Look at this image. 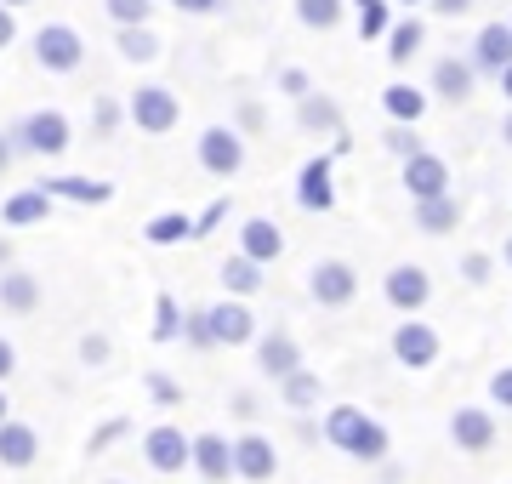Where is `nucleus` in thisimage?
Wrapping results in <instances>:
<instances>
[{
    "label": "nucleus",
    "instance_id": "nucleus-12",
    "mask_svg": "<svg viewBox=\"0 0 512 484\" xmlns=\"http://www.w3.org/2000/svg\"><path fill=\"white\" fill-rule=\"evenodd\" d=\"M478 86V63L473 57H439L433 63V92L444 97V103H467Z\"/></svg>",
    "mask_w": 512,
    "mask_h": 484
},
{
    "label": "nucleus",
    "instance_id": "nucleus-9",
    "mask_svg": "<svg viewBox=\"0 0 512 484\" xmlns=\"http://www.w3.org/2000/svg\"><path fill=\"white\" fill-rule=\"evenodd\" d=\"M393 359L410 365V371H427V365L439 359V331L421 325V319H404L399 331H393Z\"/></svg>",
    "mask_w": 512,
    "mask_h": 484
},
{
    "label": "nucleus",
    "instance_id": "nucleus-26",
    "mask_svg": "<svg viewBox=\"0 0 512 484\" xmlns=\"http://www.w3.org/2000/svg\"><path fill=\"white\" fill-rule=\"evenodd\" d=\"M296 120H302V131H342V109L319 92H308L296 103Z\"/></svg>",
    "mask_w": 512,
    "mask_h": 484
},
{
    "label": "nucleus",
    "instance_id": "nucleus-14",
    "mask_svg": "<svg viewBox=\"0 0 512 484\" xmlns=\"http://www.w3.org/2000/svg\"><path fill=\"white\" fill-rule=\"evenodd\" d=\"M234 467H239V479H251V484H268L274 479V445L262 439V433H245V439H234Z\"/></svg>",
    "mask_w": 512,
    "mask_h": 484
},
{
    "label": "nucleus",
    "instance_id": "nucleus-35",
    "mask_svg": "<svg viewBox=\"0 0 512 484\" xmlns=\"http://www.w3.org/2000/svg\"><path fill=\"white\" fill-rule=\"evenodd\" d=\"M183 336H188V348H200V354H205V348H222L217 325H211V308H194V314L183 319Z\"/></svg>",
    "mask_w": 512,
    "mask_h": 484
},
{
    "label": "nucleus",
    "instance_id": "nucleus-37",
    "mask_svg": "<svg viewBox=\"0 0 512 484\" xmlns=\"http://www.w3.org/2000/svg\"><path fill=\"white\" fill-rule=\"evenodd\" d=\"M103 6L114 23H148V12H154V0H103Z\"/></svg>",
    "mask_w": 512,
    "mask_h": 484
},
{
    "label": "nucleus",
    "instance_id": "nucleus-7",
    "mask_svg": "<svg viewBox=\"0 0 512 484\" xmlns=\"http://www.w3.org/2000/svg\"><path fill=\"white\" fill-rule=\"evenodd\" d=\"M200 166L211 171V177H234V171L245 166V143H239V131H234V126L200 131Z\"/></svg>",
    "mask_w": 512,
    "mask_h": 484
},
{
    "label": "nucleus",
    "instance_id": "nucleus-42",
    "mask_svg": "<svg viewBox=\"0 0 512 484\" xmlns=\"http://www.w3.org/2000/svg\"><path fill=\"white\" fill-rule=\"evenodd\" d=\"M490 399H495L501 410H512V365H501V371L490 376Z\"/></svg>",
    "mask_w": 512,
    "mask_h": 484
},
{
    "label": "nucleus",
    "instance_id": "nucleus-15",
    "mask_svg": "<svg viewBox=\"0 0 512 484\" xmlns=\"http://www.w3.org/2000/svg\"><path fill=\"white\" fill-rule=\"evenodd\" d=\"M450 439H456L461 450H490L495 445V416L490 410H478V405H461L456 416H450Z\"/></svg>",
    "mask_w": 512,
    "mask_h": 484
},
{
    "label": "nucleus",
    "instance_id": "nucleus-27",
    "mask_svg": "<svg viewBox=\"0 0 512 484\" xmlns=\"http://www.w3.org/2000/svg\"><path fill=\"white\" fill-rule=\"evenodd\" d=\"M222 285H228L234 297H251V291H262V262L245 257V251H239V257H228V262H222Z\"/></svg>",
    "mask_w": 512,
    "mask_h": 484
},
{
    "label": "nucleus",
    "instance_id": "nucleus-11",
    "mask_svg": "<svg viewBox=\"0 0 512 484\" xmlns=\"http://www.w3.org/2000/svg\"><path fill=\"white\" fill-rule=\"evenodd\" d=\"M404 188H410V200H433V194H450V166H444L439 154H410L404 160Z\"/></svg>",
    "mask_w": 512,
    "mask_h": 484
},
{
    "label": "nucleus",
    "instance_id": "nucleus-41",
    "mask_svg": "<svg viewBox=\"0 0 512 484\" xmlns=\"http://www.w3.org/2000/svg\"><path fill=\"white\" fill-rule=\"evenodd\" d=\"M109 336H80V365H109Z\"/></svg>",
    "mask_w": 512,
    "mask_h": 484
},
{
    "label": "nucleus",
    "instance_id": "nucleus-28",
    "mask_svg": "<svg viewBox=\"0 0 512 484\" xmlns=\"http://www.w3.org/2000/svg\"><path fill=\"white\" fill-rule=\"evenodd\" d=\"M382 103H387V114H393V120H410V126H416L421 114H427V92L404 86V80H393V86H387Z\"/></svg>",
    "mask_w": 512,
    "mask_h": 484
},
{
    "label": "nucleus",
    "instance_id": "nucleus-2",
    "mask_svg": "<svg viewBox=\"0 0 512 484\" xmlns=\"http://www.w3.org/2000/svg\"><path fill=\"white\" fill-rule=\"evenodd\" d=\"M35 57H40V69H52V75H74L80 57H86V40L69 23H46L35 35Z\"/></svg>",
    "mask_w": 512,
    "mask_h": 484
},
{
    "label": "nucleus",
    "instance_id": "nucleus-40",
    "mask_svg": "<svg viewBox=\"0 0 512 484\" xmlns=\"http://www.w3.org/2000/svg\"><path fill=\"white\" fill-rule=\"evenodd\" d=\"M490 274H495V262L484 257V251H467V257H461V280L467 285H490Z\"/></svg>",
    "mask_w": 512,
    "mask_h": 484
},
{
    "label": "nucleus",
    "instance_id": "nucleus-5",
    "mask_svg": "<svg viewBox=\"0 0 512 484\" xmlns=\"http://www.w3.org/2000/svg\"><path fill=\"white\" fill-rule=\"evenodd\" d=\"M126 109H131V120H137V131H154V137H160V131H171L177 120H183L177 97L165 92V86H137Z\"/></svg>",
    "mask_w": 512,
    "mask_h": 484
},
{
    "label": "nucleus",
    "instance_id": "nucleus-24",
    "mask_svg": "<svg viewBox=\"0 0 512 484\" xmlns=\"http://www.w3.org/2000/svg\"><path fill=\"white\" fill-rule=\"evenodd\" d=\"M421 40H427L421 18H399L393 29H387V63H393V69H404V63L421 52Z\"/></svg>",
    "mask_w": 512,
    "mask_h": 484
},
{
    "label": "nucleus",
    "instance_id": "nucleus-60",
    "mask_svg": "<svg viewBox=\"0 0 512 484\" xmlns=\"http://www.w3.org/2000/svg\"><path fill=\"white\" fill-rule=\"evenodd\" d=\"M103 484H120V479H103Z\"/></svg>",
    "mask_w": 512,
    "mask_h": 484
},
{
    "label": "nucleus",
    "instance_id": "nucleus-44",
    "mask_svg": "<svg viewBox=\"0 0 512 484\" xmlns=\"http://www.w3.org/2000/svg\"><path fill=\"white\" fill-rule=\"evenodd\" d=\"M279 92H285V97H296V103H302V97H308L313 86H308V75H302V69H285V75H279Z\"/></svg>",
    "mask_w": 512,
    "mask_h": 484
},
{
    "label": "nucleus",
    "instance_id": "nucleus-39",
    "mask_svg": "<svg viewBox=\"0 0 512 484\" xmlns=\"http://www.w3.org/2000/svg\"><path fill=\"white\" fill-rule=\"evenodd\" d=\"M131 109H120V103H114V97H97V109H92V126L103 131V137H109V131H120V120H126Z\"/></svg>",
    "mask_w": 512,
    "mask_h": 484
},
{
    "label": "nucleus",
    "instance_id": "nucleus-31",
    "mask_svg": "<svg viewBox=\"0 0 512 484\" xmlns=\"http://www.w3.org/2000/svg\"><path fill=\"white\" fill-rule=\"evenodd\" d=\"M183 308H177V297H171V291H160V297H154V342H177V336H183Z\"/></svg>",
    "mask_w": 512,
    "mask_h": 484
},
{
    "label": "nucleus",
    "instance_id": "nucleus-53",
    "mask_svg": "<svg viewBox=\"0 0 512 484\" xmlns=\"http://www.w3.org/2000/svg\"><path fill=\"white\" fill-rule=\"evenodd\" d=\"M495 80H501V97H507V103H512V63H507V69H501V75H495Z\"/></svg>",
    "mask_w": 512,
    "mask_h": 484
},
{
    "label": "nucleus",
    "instance_id": "nucleus-59",
    "mask_svg": "<svg viewBox=\"0 0 512 484\" xmlns=\"http://www.w3.org/2000/svg\"><path fill=\"white\" fill-rule=\"evenodd\" d=\"M6 6H29V0H6Z\"/></svg>",
    "mask_w": 512,
    "mask_h": 484
},
{
    "label": "nucleus",
    "instance_id": "nucleus-43",
    "mask_svg": "<svg viewBox=\"0 0 512 484\" xmlns=\"http://www.w3.org/2000/svg\"><path fill=\"white\" fill-rule=\"evenodd\" d=\"M222 217H228V200H211V205H205V217H194V240H205Z\"/></svg>",
    "mask_w": 512,
    "mask_h": 484
},
{
    "label": "nucleus",
    "instance_id": "nucleus-22",
    "mask_svg": "<svg viewBox=\"0 0 512 484\" xmlns=\"http://www.w3.org/2000/svg\"><path fill=\"white\" fill-rule=\"evenodd\" d=\"M46 211H52V194H46V188H23V194H12V200L0 205V217H6L12 228L46 223Z\"/></svg>",
    "mask_w": 512,
    "mask_h": 484
},
{
    "label": "nucleus",
    "instance_id": "nucleus-32",
    "mask_svg": "<svg viewBox=\"0 0 512 484\" xmlns=\"http://www.w3.org/2000/svg\"><path fill=\"white\" fill-rule=\"evenodd\" d=\"M353 6H359V40H387V29H393L387 0H353Z\"/></svg>",
    "mask_w": 512,
    "mask_h": 484
},
{
    "label": "nucleus",
    "instance_id": "nucleus-19",
    "mask_svg": "<svg viewBox=\"0 0 512 484\" xmlns=\"http://www.w3.org/2000/svg\"><path fill=\"white\" fill-rule=\"evenodd\" d=\"M35 456H40V433L6 416V422H0V462L6 467H29Z\"/></svg>",
    "mask_w": 512,
    "mask_h": 484
},
{
    "label": "nucleus",
    "instance_id": "nucleus-30",
    "mask_svg": "<svg viewBox=\"0 0 512 484\" xmlns=\"http://www.w3.org/2000/svg\"><path fill=\"white\" fill-rule=\"evenodd\" d=\"M148 245H177V240H194V217H183V211H160L154 223L143 228Z\"/></svg>",
    "mask_w": 512,
    "mask_h": 484
},
{
    "label": "nucleus",
    "instance_id": "nucleus-17",
    "mask_svg": "<svg viewBox=\"0 0 512 484\" xmlns=\"http://www.w3.org/2000/svg\"><path fill=\"white\" fill-rule=\"evenodd\" d=\"M256 365H262V376L285 382L291 371H302V348H296L285 331H274V336H262V342H256Z\"/></svg>",
    "mask_w": 512,
    "mask_h": 484
},
{
    "label": "nucleus",
    "instance_id": "nucleus-8",
    "mask_svg": "<svg viewBox=\"0 0 512 484\" xmlns=\"http://www.w3.org/2000/svg\"><path fill=\"white\" fill-rule=\"evenodd\" d=\"M308 291H313V302H319V308H348L353 302V291H359V274H353L348 262H319V268H313L308 274Z\"/></svg>",
    "mask_w": 512,
    "mask_h": 484
},
{
    "label": "nucleus",
    "instance_id": "nucleus-21",
    "mask_svg": "<svg viewBox=\"0 0 512 484\" xmlns=\"http://www.w3.org/2000/svg\"><path fill=\"white\" fill-rule=\"evenodd\" d=\"M40 188H46L52 200H74V205H109L114 200V188L92 183V177H46Z\"/></svg>",
    "mask_w": 512,
    "mask_h": 484
},
{
    "label": "nucleus",
    "instance_id": "nucleus-1",
    "mask_svg": "<svg viewBox=\"0 0 512 484\" xmlns=\"http://www.w3.org/2000/svg\"><path fill=\"white\" fill-rule=\"evenodd\" d=\"M325 439L336 450H348L353 462H365V467H376V462H387V428L382 422H370L359 405H336L325 416Z\"/></svg>",
    "mask_w": 512,
    "mask_h": 484
},
{
    "label": "nucleus",
    "instance_id": "nucleus-58",
    "mask_svg": "<svg viewBox=\"0 0 512 484\" xmlns=\"http://www.w3.org/2000/svg\"><path fill=\"white\" fill-rule=\"evenodd\" d=\"M507 268H512V240H507Z\"/></svg>",
    "mask_w": 512,
    "mask_h": 484
},
{
    "label": "nucleus",
    "instance_id": "nucleus-34",
    "mask_svg": "<svg viewBox=\"0 0 512 484\" xmlns=\"http://www.w3.org/2000/svg\"><path fill=\"white\" fill-rule=\"evenodd\" d=\"M296 18L308 29H336L342 23V0H296Z\"/></svg>",
    "mask_w": 512,
    "mask_h": 484
},
{
    "label": "nucleus",
    "instance_id": "nucleus-33",
    "mask_svg": "<svg viewBox=\"0 0 512 484\" xmlns=\"http://www.w3.org/2000/svg\"><path fill=\"white\" fill-rule=\"evenodd\" d=\"M279 393H285V405H291V410H308V405H319V376H313V371H291L285 382H279Z\"/></svg>",
    "mask_w": 512,
    "mask_h": 484
},
{
    "label": "nucleus",
    "instance_id": "nucleus-57",
    "mask_svg": "<svg viewBox=\"0 0 512 484\" xmlns=\"http://www.w3.org/2000/svg\"><path fill=\"white\" fill-rule=\"evenodd\" d=\"M399 6H427V0H399Z\"/></svg>",
    "mask_w": 512,
    "mask_h": 484
},
{
    "label": "nucleus",
    "instance_id": "nucleus-48",
    "mask_svg": "<svg viewBox=\"0 0 512 484\" xmlns=\"http://www.w3.org/2000/svg\"><path fill=\"white\" fill-rule=\"evenodd\" d=\"M18 371V354H12V342H6V336H0V382H6V376Z\"/></svg>",
    "mask_w": 512,
    "mask_h": 484
},
{
    "label": "nucleus",
    "instance_id": "nucleus-4",
    "mask_svg": "<svg viewBox=\"0 0 512 484\" xmlns=\"http://www.w3.org/2000/svg\"><path fill=\"white\" fill-rule=\"evenodd\" d=\"M143 456H148L154 473H183V467H194V439H183V428L160 422V428H148Z\"/></svg>",
    "mask_w": 512,
    "mask_h": 484
},
{
    "label": "nucleus",
    "instance_id": "nucleus-16",
    "mask_svg": "<svg viewBox=\"0 0 512 484\" xmlns=\"http://www.w3.org/2000/svg\"><path fill=\"white\" fill-rule=\"evenodd\" d=\"M194 473L211 479V484H222L228 473H239V467H234V445H228L222 433H200V439H194Z\"/></svg>",
    "mask_w": 512,
    "mask_h": 484
},
{
    "label": "nucleus",
    "instance_id": "nucleus-20",
    "mask_svg": "<svg viewBox=\"0 0 512 484\" xmlns=\"http://www.w3.org/2000/svg\"><path fill=\"white\" fill-rule=\"evenodd\" d=\"M239 251L256 262H274L279 251H285V234H279V223H268V217H251V223L239 228Z\"/></svg>",
    "mask_w": 512,
    "mask_h": 484
},
{
    "label": "nucleus",
    "instance_id": "nucleus-36",
    "mask_svg": "<svg viewBox=\"0 0 512 484\" xmlns=\"http://www.w3.org/2000/svg\"><path fill=\"white\" fill-rule=\"evenodd\" d=\"M382 143H387V154H399V160H410V154H421V137H416V126H410V120H393Z\"/></svg>",
    "mask_w": 512,
    "mask_h": 484
},
{
    "label": "nucleus",
    "instance_id": "nucleus-45",
    "mask_svg": "<svg viewBox=\"0 0 512 484\" xmlns=\"http://www.w3.org/2000/svg\"><path fill=\"white\" fill-rule=\"evenodd\" d=\"M120 433H126V422H109V428H97V433H92V445H86V450H92V456H103V450H109Z\"/></svg>",
    "mask_w": 512,
    "mask_h": 484
},
{
    "label": "nucleus",
    "instance_id": "nucleus-46",
    "mask_svg": "<svg viewBox=\"0 0 512 484\" xmlns=\"http://www.w3.org/2000/svg\"><path fill=\"white\" fill-rule=\"evenodd\" d=\"M12 40H18V18H12V6H6V0H0V52H6V46H12Z\"/></svg>",
    "mask_w": 512,
    "mask_h": 484
},
{
    "label": "nucleus",
    "instance_id": "nucleus-50",
    "mask_svg": "<svg viewBox=\"0 0 512 484\" xmlns=\"http://www.w3.org/2000/svg\"><path fill=\"white\" fill-rule=\"evenodd\" d=\"M239 126L256 131V126H262V109H256V103H245V109H239Z\"/></svg>",
    "mask_w": 512,
    "mask_h": 484
},
{
    "label": "nucleus",
    "instance_id": "nucleus-3",
    "mask_svg": "<svg viewBox=\"0 0 512 484\" xmlns=\"http://www.w3.org/2000/svg\"><path fill=\"white\" fill-rule=\"evenodd\" d=\"M12 143H18V154H63L69 149V120L57 109H40L12 131Z\"/></svg>",
    "mask_w": 512,
    "mask_h": 484
},
{
    "label": "nucleus",
    "instance_id": "nucleus-23",
    "mask_svg": "<svg viewBox=\"0 0 512 484\" xmlns=\"http://www.w3.org/2000/svg\"><path fill=\"white\" fill-rule=\"evenodd\" d=\"M461 223L456 194H433V200H416V228L421 234H450Z\"/></svg>",
    "mask_w": 512,
    "mask_h": 484
},
{
    "label": "nucleus",
    "instance_id": "nucleus-47",
    "mask_svg": "<svg viewBox=\"0 0 512 484\" xmlns=\"http://www.w3.org/2000/svg\"><path fill=\"white\" fill-rule=\"evenodd\" d=\"M177 12H188V18H205V12H217L222 0H171Z\"/></svg>",
    "mask_w": 512,
    "mask_h": 484
},
{
    "label": "nucleus",
    "instance_id": "nucleus-29",
    "mask_svg": "<svg viewBox=\"0 0 512 484\" xmlns=\"http://www.w3.org/2000/svg\"><path fill=\"white\" fill-rule=\"evenodd\" d=\"M0 302L12 308V314H29L40 302V285H35V274H0Z\"/></svg>",
    "mask_w": 512,
    "mask_h": 484
},
{
    "label": "nucleus",
    "instance_id": "nucleus-18",
    "mask_svg": "<svg viewBox=\"0 0 512 484\" xmlns=\"http://www.w3.org/2000/svg\"><path fill=\"white\" fill-rule=\"evenodd\" d=\"M211 325H217L222 348H239V342H251L256 336V319H251L245 302H217V308H211Z\"/></svg>",
    "mask_w": 512,
    "mask_h": 484
},
{
    "label": "nucleus",
    "instance_id": "nucleus-25",
    "mask_svg": "<svg viewBox=\"0 0 512 484\" xmlns=\"http://www.w3.org/2000/svg\"><path fill=\"white\" fill-rule=\"evenodd\" d=\"M114 46H120L126 63H154V57H160V35H154L148 23H120V40H114Z\"/></svg>",
    "mask_w": 512,
    "mask_h": 484
},
{
    "label": "nucleus",
    "instance_id": "nucleus-49",
    "mask_svg": "<svg viewBox=\"0 0 512 484\" xmlns=\"http://www.w3.org/2000/svg\"><path fill=\"white\" fill-rule=\"evenodd\" d=\"M234 416H239V422H251V416H256V399H251V393H234Z\"/></svg>",
    "mask_w": 512,
    "mask_h": 484
},
{
    "label": "nucleus",
    "instance_id": "nucleus-6",
    "mask_svg": "<svg viewBox=\"0 0 512 484\" xmlns=\"http://www.w3.org/2000/svg\"><path fill=\"white\" fill-rule=\"evenodd\" d=\"M336 154H313L308 166H302V177H296V205L302 211H330L336 205Z\"/></svg>",
    "mask_w": 512,
    "mask_h": 484
},
{
    "label": "nucleus",
    "instance_id": "nucleus-52",
    "mask_svg": "<svg viewBox=\"0 0 512 484\" xmlns=\"http://www.w3.org/2000/svg\"><path fill=\"white\" fill-rule=\"evenodd\" d=\"M12 154H18V143H12V137H0V171L12 166Z\"/></svg>",
    "mask_w": 512,
    "mask_h": 484
},
{
    "label": "nucleus",
    "instance_id": "nucleus-55",
    "mask_svg": "<svg viewBox=\"0 0 512 484\" xmlns=\"http://www.w3.org/2000/svg\"><path fill=\"white\" fill-rule=\"evenodd\" d=\"M501 137H507V143H512V114H507V126H501Z\"/></svg>",
    "mask_w": 512,
    "mask_h": 484
},
{
    "label": "nucleus",
    "instance_id": "nucleus-13",
    "mask_svg": "<svg viewBox=\"0 0 512 484\" xmlns=\"http://www.w3.org/2000/svg\"><path fill=\"white\" fill-rule=\"evenodd\" d=\"M473 63H478V75H501L512 63V18L507 23H484L473 40Z\"/></svg>",
    "mask_w": 512,
    "mask_h": 484
},
{
    "label": "nucleus",
    "instance_id": "nucleus-10",
    "mask_svg": "<svg viewBox=\"0 0 512 484\" xmlns=\"http://www.w3.org/2000/svg\"><path fill=\"white\" fill-rule=\"evenodd\" d=\"M382 291H387V302H393L399 314H416L421 302L433 297V280H427V268H416V262H399V268H387Z\"/></svg>",
    "mask_w": 512,
    "mask_h": 484
},
{
    "label": "nucleus",
    "instance_id": "nucleus-56",
    "mask_svg": "<svg viewBox=\"0 0 512 484\" xmlns=\"http://www.w3.org/2000/svg\"><path fill=\"white\" fill-rule=\"evenodd\" d=\"M6 410H12V405H6V393H0V422H6Z\"/></svg>",
    "mask_w": 512,
    "mask_h": 484
},
{
    "label": "nucleus",
    "instance_id": "nucleus-54",
    "mask_svg": "<svg viewBox=\"0 0 512 484\" xmlns=\"http://www.w3.org/2000/svg\"><path fill=\"white\" fill-rule=\"evenodd\" d=\"M6 262H12V240H0V268H6Z\"/></svg>",
    "mask_w": 512,
    "mask_h": 484
},
{
    "label": "nucleus",
    "instance_id": "nucleus-38",
    "mask_svg": "<svg viewBox=\"0 0 512 484\" xmlns=\"http://www.w3.org/2000/svg\"><path fill=\"white\" fill-rule=\"evenodd\" d=\"M143 382H148V393H154V399H160L165 410H177V405H183V388H177V382H171L165 371H148Z\"/></svg>",
    "mask_w": 512,
    "mask_h": 484
},
{
    "label": "nucleus",
    "instance_id": "nucleus-51",
    "mask_svg": "<svg viewBox=\"0 0 512 484\" xmlns=\"http://www.w3.org/2000/svg\"><path fill=\"white\" fill-rule=\"evenodd\" d=\"M433 6H439L444 18H456V12H467V6H473V0H433Z\"/></svg>",
    "mask_w": 512,
    "mask_h": 484
}]
</instances>
